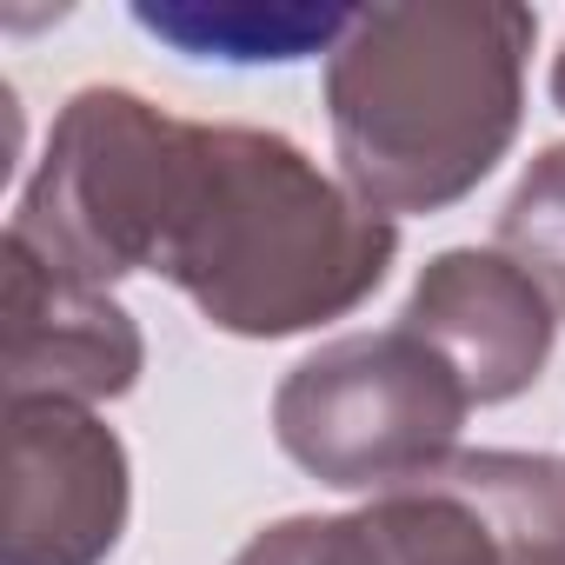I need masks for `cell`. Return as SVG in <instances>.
I'll return each instance as SVG.
<instances>
[{
  "mask_svg": "<svg viewBox=\"0 0 565 565\" xmlns=\"http://www.w3.org/2000/svg\"><path fill=\"white\" fill-rule=\"evenodd\" d=\"M173 140L180 120L147 94L81 87L47 134V153L14 206L8 239H21L41 266L81 287H114L127 273H147Z\"/></svg>",
  "mask_w": 565,
  "mask_h": 565,
  "instance_id": "cell-4",
  "label": "cell"
},
{
  "mask_svg": "<svg viewBox=\"0 0 565 565\" xmlns=\"http://www.w3.org/2000/svg\"><path fill=\"white\" fill-rule=\"evenodd\" d=\"M466 413L452 360L399 320L307 353L273 393V439L320 486L386 492L452 459Z\"/></svg>",
  "mask_w": 565,
  "mask_h": 565,
  "instance_id": "cell-3",
  "label": "cell"
},
{
  "mask_svg": "<svg viewBox=\"0 0 565 565\" xmlns=\"http://www.w3.org/2000/svg\"><path fill=\"white\" fill-rule=\"evenodd\" d=\"M413 333H426L452 373L466 380L472 406H505L519 399L545 360H552V333L558 313L545 307V294L492 246H452L439 259H426V273L413 279V300L399 313Z\"/></svg>",
  "mask_w": 565,
  "mask_h": 565,
  "instance_id": "cell-8",
  "label": "cell"
},
{
  "mask_svg": "<svg viewBox=\"0 0 565 565\" xmlns=\"http://www.w3.org/2000/svg\"><path fill=\"white\" fill-rule=\"evenodd\" d=\"M539 14L512 0L360 8L327 61V120L347 186L393 213L466 200L512 147Z\"/></svg>",
  "mask_w": 565,
  "mask_h": 565,
  "instance_id": "cell-2",
  "label": "cell"
},
{
  "mask_svg": "<svg viewBox=\"0 0 565 565\" xmlns=\"http://www.w3.org/2000/svg\"><path fill=\"white\" fill-rule=\"evenodd\" d=\"M360 512L386 565H565V459L545 452H452Z\"/></svg>",
  "mask_w": 565,
  "mask_h": 565,
  "instance_id": "cell-5",
  "label": "cell"
},
{
  "mask_svg": "<svg viewBox=\"0 0 565 565\" xmlns=\"http://www.w3.org/2000/svg\"><path fill=\"white\" fill-rule=\"evenodd\" d=\"M360 8H307V0H160L134 8V28L167 41L186 61H220V67H287L307 54H340L353 34Z\"/></svg>",
  "mask_w": 565,
  "mask_h": 565,
  "instance_id": "cell-9",
  "label": "cell"
},
{
  "mask_svg": "<svg viewBox=\"0 0 565 565\" xmlns=\"http://www.w3.org/2000/svg\"><path fill=\"white\" fill-rule=\"evenodd\" d=\"M499 253L532 279V287L545 294V307L565 320V140L545 147L512 200L499 206Z\"/></svg>",
  "mask_w": 565,
  "mask_h": 565,
  "instance_id": "cell-10",
  "label": "cell"
},
{
  "mask_svg": "<svg viewBox=\"0 0 565 565\" xmlns=\"http://www.w3.org/2000/svg\"><path fill=\"white\" fill-rule=\"evenodd\" d=\"M127 446L94 406L8 399L0 565H107L127 532Z\"/></svg>",
  "mask_w": 565,
  "mask_h": 565,
  "instance_id": "cell-6",
  "label": "cell"
},
{
  "mask_svg": "<svg viewBox=\"0 0 565 565\" xmlns=\"http://www.w3.org/2000/svg\"><path fill=\"white\" fill-rule=\"evenodd\" d=\"M399 253V226L327 180L287 134L180 120L153 259L167 287L233 340H294L366 307Z\"/></svg>",
  "mask_w": 565,
  "mask_h": 565,
  "instance_id": "cell-1",
  "label": "cell"
},
{
  "mask_svg": "<svg viewBox=\"0 0 565 565\" xmlns=\"http://www.w3.org/2000/svg\"><path fill=\"white\" fill-rule=\"evenodd\" d=\"M233 565H386L380 558V539L366 525V512H340V519H279L266 532H253Z\"/></svg>",
  "mask_w": 565,
  "mask_h": 565,
  "instance_id": "cell-11",
  "label": "cell"
},
{
  "mask_svg": "<svg viewBox=\"0 0 565 565\" xmlns=\"http://www.w3.org/2000/svg\"><path fill=\"white\" fill-rule=\"evenodd\" d=\"M552 100H558V114H565V47H558V61H552Z\"/></svg>",
  "mask_w": 565,
  "mask_h": 565,
  "instance_id": "cell-12",
  "label": "cell"
},
{
  "mask_svg": "<svg viewBox=\"0 0 565 565\" xmlns=\"http://www.w3.org/2000/svg\"><path fill=\"white\" fill-rule=\"evenodd\" d=\"M147 366L140 327L107 287L41 266L21 239L0 246V380L8 399L100 406L134 393Z\"/></svg>",
  "mask_w": 565,
  "mask_h": 565,
  "instance_id": "cell-7",
  "label": "cell"
}]
</instances>
